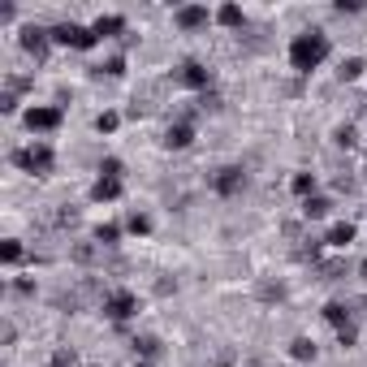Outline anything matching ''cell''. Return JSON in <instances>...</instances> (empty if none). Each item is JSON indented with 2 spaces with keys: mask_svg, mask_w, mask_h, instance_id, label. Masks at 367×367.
<instances>
[{
  "mask_svg": "<svg viewBox=\"0 0 367 367\" xmlns=\"http://www.w3.org/2000/svg\"><path fill=\"white\" fill-rule=\"evenodd\" d=\"M328 52H333V43H328L324 30H302V35H294V43H290V65L298 74H311V70H320L328 61Z\"/></svg>",
  "mask_w": 367,
  "mask_h": 367,
  "instance_id": "6da1fadb",
  "label": "cell"
},
{
  "mask_svg": "<svg viewBox=\"0 0 367 367\" xmlns=\"http://www.w3.org/2000/svg\"><path fill=\"white\" fill-rule=\"evenodd\" d=\"M13 165H18L22 173H35V178H43V173H52V165H56V151L48 147V143H30V147L13 151Z\"/></svg>",
  "mask_w": 367,
  "mask_h": 367,
  "instance_id": "7a4b0ae2",
  "label": "cell"
},
{
  "mask_svg": "<svg viewBox=\"0 0 367 367\" xmlns=\"http://www.w3.org/2000/svg\"><path fill=\"white\" fill-rule=\"evenodd\" d=\"M52 43H61V48H74V52H91V48L100 43V35H95V26L61 22V26H52Z\"/></svg>",
  "mask_w": 367,
  "mask_h": 367,
  "instance_id": "3957f363",
  "label": "cell"
},
{
  "mask_svg": "<svg viewBox=\"0 0 367 367\" xmlns=\"http://www.w3.org/2000/svg\"><path fill=\"white\" fill-rule=\"evenodd\" d=\"M104 315H108V320H117V324H125L130 315H138V294H134V290H113V294H104Z\"/></svg>",
  "mask_w": 367,
  "mask_h": 367,
  "instance_id": "277c9868",
  "label": "cell"
},
{
  "mask_svg": "<svg viewBox=\"0 0 367 367\" xmlns=\"http://www.w3.org/2000/svg\"><path fill=\"white\" fill-rule=\"evenodd\" d=\"M26 130H35V134H48V130H61V108H52V104H35V108H26Z\"/></svg>",
  "mask_w": 367,
  "mask_h": 367,
  "instance_id": "5b68a950",
  "label": "cell"
},
{
  "mask_svg": "<svg viewBox=\"0 0 367 367\" xmlns=\"http://www.w3.org/2000/svg\"><path fill=\"white\" fill-rule=\"evenodd\" d=\"M212 190H216L220 199H233V195H242V190H247V173L238 169V165H229V169H220L216 178H212Z\"/></svg>",
  "mask_w": 367,
  "mask_h": 367,
  "instance_id": "8992f818",
  "label": "cell"
},
{
  "mask_svg": "<svg viewBox=\"0 0 367 367\" xmlns=\"http://www.w3.org/2000/svg\"><path fill=\"white\" fill-rule=\"evenodd\" d=\"M178 83L190 87V91H203V95H207V87H212V70H207L203 61H186V65L178 70Z\"/></svg>",
  "mask_w": 367,
  "mask_h": 367,
  "instance_id": "52a82bcc",
  "label": "cell"
},
{
  "mask_svg": "<svg viewBox=\"0 0 367 367\" xmlns=\"http://www.w3.org/2000/svg\"><path fill=\"white\" fill-rule=\"evenodd\" d=\"M173 22H178V30H207L212 13H207V5H182L173 13Z\"/></svg>",
  "mask_w": 367,
  "mask_h": 367,
  "instance_id": "ba28073f",
  "label": "cell"
},
{
  "mask_svg": "<svg viewBox=\"0 0 367 367\" xmlns=\"http://www.w3.org/2000/svg\"><path fill=\"white\" fill-rule=\"evenodd\" d=\"M48 43H52V30H43V26H26V30H22V48H26L35 61L48 56Z\"/></svg>",
  "mask_w": 367,
  "mask_h": 367,
  "instance_id": "9c48e42d",
  "label": "cell"
},
{
  "mask_svg": "<svg viewBox=\"0 0 367 367\" xmlns=\"http://www.w3.org/2000/svg\"><path fill=\"white\" fill-rule=\"evenodd\" d=\"M190 143H195V125H190V121H173L165 130V147L169 151H186Z\"/></svg>",
  "mask_w": 367,
  "mask_h": 367,
  "instance_id": "30bf717a",
  "label": "cell"
},
{
  "mask_svg": "<svg viewBox=\"0 0 367 367\" xmlns=\"http://www.w3.org/2000/svg\"><path fill=\"white\" fill-rule=\"evenodd\" d=\"M121 178H95V186H91V199L95 203H113V199H121Z\"/></svg>",
  "mask_w": 367,
  "mask_h": 367,
  "instance_id": "8fae6325",
  "label": "cell"
},
{
  "mask_svg": "<svg viewBox=\"0 0 367 367\" xmlns=\"http://www.w3.org/2000/svg\"><path fill=\"white\" fill-rule=\"evenodd\" d=\"M121 30H125L121 13H100V18H95V35L100 39H113V35H121Z\"/></svg>",
  "mask_w": 367,
  "mask_h": 367,
  "instance_id": "7c38bea8",
  "label": "cell"
},
{
  "mask_svg": "<svg viewBox=\"0 0 367 367\" xmlns=\"http://www.w3.org/2000/svg\"><path fill=\"white\" fill-rule=\"evenodd\" d=\"M324 242H328L333 251H346L350 242H355V225H350V220H342V225H333V229H328V238H324Z\"/></svg>",
  "mask_w": 367,
  "mask_h": 367,
  "instance_id": "4fadbf2b",
  "label": "cell"
},
{
  "mask_svg": "<svg viewBox=\"0 0 367 367\" xmlns=\"http://www.w3.org/2000/svg\"><path fill=\"white\" fill-rule=\"evenodd\" d=\"M333 212V203L324 199V195H311V199H302V216H307V220H324Z\"/></svg>",
  "mask_w": 367,
  "mask_h": 367,
  "instance_id": "5bb4252c",
  "label": "cell"
},
{
  "mask_svg": "<svg viewBox=\"0 0 367 367\" xmlns=\"http://www.w3.org/2000/svg\"><path fill=\"white\" fill-rule=\"evenodd\" d=\"M324 320H328L333 328H346V324H355V320H350V307H346V302H328V307H324Z\"/></svg>",
  "mask_w": 367,
  "mask_h": 367,
  "instance_id": "9a60e30c",
  "label": "cell"
},
{
  "mask_svg": "<svg viewBox=\"0 0 367 367\" xmlns=\"http://www.w3.org/2000/svg\"><path fill=\"white\" fill-rule=\"evenodd\" d=\"M216 22H220V26H229V30H238V26L247 22V13L238 9V5H220V9H216Z\"/></svg>",
  "mask_w": 367,
  "mask_h": 367,
  "instance_id": "2e32d148",
  "label": "cell"
},
{
  "mask_svg": "<svg viewBox=\"0 0 367 367\" xmlns=\"http://www.w3.org/2000/svg\"><path fill=\"white\" fill-rule=\"evenodd\" d=\"M290 355H294L298 363H311L315 355H320V350H315V342H311V337H294V342H290Z\"/></svg>",
  "mask_w": 367,
  "mask_h": 367,
  "instance_id": "e0dca14e",
  "label": "cell"
},
{
  "mask_svg": "<svg viewBox=\"0 0 367 367\" xmlns=\"http://www.w3.org/2000/svg\"><path fill=\"white\" fill-rule=\"evenodd\" d=\"M290 190H294V195H302V199H311L315 195V173H294Z\"/></svg>",
  "mask_w": 367,
  "mask_h": 367,
  "instance_id": "ac0fdd59",
  "label": "cell"
},
{
  "mask_svg": "<svg viewBox=\"0 0 367 367\" xmlns=\"http://www.w3.org/2000/svg\"><path fill=\"white\" fill-rule=\"evenodd\" d=\"M367 70V61L363 56H350V61H342V70H337V78H342V83H355V78Z\"/></svg>",
  "mask_w": 367,
  "mask_h": 367,
  "instance_id": "d6986e66",
  "label": "cell"
},
{
  "mask_svg": "<svg viewBox=\"0 0 367 367\" xmlns=\"http://www.w3.org/2000/svg\"><path fill=\"white\" fill-rule=\"evenodd\" d=\"M125 229H130L134 238H147V233H151V216H143V212H134L130 220H125Z\"/></svg>",
  "mask_w": 367,
  "mask_h": 367,
  "instance_id": "ffe728a7",
  "label": "cell"
},
{
  "mask_svg": "<svg viewBox=\"0 0 367 367\" xmlns=\"http://www.w3.org/2000/svg\"><path fill=\"white\" fill-rule=\"evenodd\" d=\"M117 238H121V225H100L95 229V242L100 247H117Z\"/></svg>",
  "mask_w": 367,
  "mask_h": 367,
  "instance_id": "44dd1931",
  "label": "cell"
},
{
  "mask_svg": "<svg viewBox=\"0 0 367 367\" xmlns=\"http://www.w3.org/2000/svg\"><path fill=\"white\" fill-rule=\"evenodd\" d=\"M0 260H5V264H22V242H13V238H9V242L0 247Z\"/></svg>",
  "mask_w": 367,
  "mask_h": 367,
  "instance_id": "7402d4cb",
  "label": "cell"
},
{
  "mask_svg": "<svg viewBox=\"0 0 367 367\" xmlns=\"http://www.w3.org/2000/svg\"><path fill=\"white\" fill-rule=\"evenodd\" d=\"M117 125H121V117H117V113H100V117H95V130H100V134H113Z\"/></svg>",
  "mask_w": 367,
  "mask_h": 367,
  "instance_id": "603a6c76",
  "label": "cell"
},
{
  "mask_svg": "<svg viewBox=\"0 0 367 367\" xmlns=\"http://www.w3.org/2000/svg\"><path fill=\"white\" fill-rule=\"evenodd\" d=\"M320 273H324V281H342L346 264H342V260H324V264H320Z\"/></svg>",
  "mask_w": 367,
  "mask_h": 367,
  "instance_id": "cb8c5ba5",
  "label": "cell"
},
{
  "mask_svg": "<svg viewBox=\"0 0 367 367\" xmlns=\"http://www.w3.org/2000/svg\"><path fill=\"white\" fill-rule=\"evenodd\" d=\"M121 173H125V165L117 160V156H108V160L100 165V178H121Z\"/></svg>",
  "mask_w": 367,
  "mask_h": 367,
  "instance_id": "d4e9b609",
  "label": "cell"
},
{
  "mask_svg": "<svg viewBox=\"0 0 367 367\" xmlns=\"http://www.w3.org/2000/svg\"><path fill=\"white\" fill-rule=\"evenodd\" d=\"M355 342H359V328H355V324H346V328H337V346H342V350H350V346H355Z\"/></svg>",
  "mask_w": 367,
  "mask_h": 367,
  "instance_id": "484cf974",
  "label": "cell"
},
{
  "mask_svg": "<svg viewBox=\"0 0 367 367\" xmlns=\"http://www.w3.org/2000/svg\"><path fill=\"white\" fill-rule=\"evenodd\" d=\"M134 346H138V355H156V350H160V342H156V337H138Z\"/></svg>",
  "mask_w": 367,
  "mask_h": 367,
  "instance_id": "4316f807",
  "label": "cell"
},
{
  "mask_svg": "<svg viewBox=\"0 0 367 367\" xmlns=\"http://www.w3.org/2000/svg\"><path fill=\"white\" fill-rule=\"evenodd\" d=\"M104 74H108V78H121V74H125V61H121V56H113V61L104 65Z\"/></svg>",
  "mask_w": 367,
  "mask_h": 367,
  "instance_id": "83f0119b",
  "label": "cell"
},
{
  "mask_svg": "<svg viewBox=\"0 0 367 367\" xmlns=\"http://www.w3.org/2000/svg\"><path fill=\"white\" fill-rule=\"evenodd\" d=\"M52 367H74V350H56V359H52Z\"/></svg>",
  "mask_w": 367,
  "mask_h": 367,
  "instance_id": "f1b7e54d",
  "label": "cell"
},
{
  "mask_svg": "<svg viewBox=\"0 0 367 367\" xmlns=\"http://www.w3.org/2000/svg\"><path fill=\"white\" fill-rule=\"evenodd\" d=\"M333 9H337V13H359L363 5H359V0H337V5H333Z\"/></svg>",
  "mask_w": 367,
  "mask_h": 367,
  "instance_id": "f546056e",
  "label": "cell"
},
{
  "mask_svg": "<svg viewBox=\"0 0 367 367\" xmlns=\"http://www.w3.org/2000/svg\"><path fill=\"white\" fill-rule=\"evenodd\" d=\"M337 143H342V147H350V143H355V130H350V125H346V130H337Z\"/></svg>",
  "mask_w": 367,
  "mask_h": 367,
  "instance_id": "4dcf8cb0",
  "label": "cell"
},
{
  "mask_svg": "<svg viewBox=\"0 0 367 367\" xmlns=\"http://www.w3.org/2000/svg\"><path fill=\"white\" fill-rule=\"evenodd\" d=\"M359 277H363V281H367V260H363V264H359Z\"/></svg>",
  "mask_w": 367,
  "mask_h": 367,
  "instance_id": "1f68e13d",
  "label": "cell"
},
{
  "mask_svg": "<svg viewBox=\"0 0 367 367\" xmlns=\"http://www.w3.org/2000/svg\"><path fill=\"white\" fill-rule=\"evenodd\" d=\"M138 367H151V363H138Z\"/></svg>",
  "mask_w": 367,
  "mask_h": 367,
  "instance_id": "d6a6232c",
  "label": "cell"
}]
</instances>
